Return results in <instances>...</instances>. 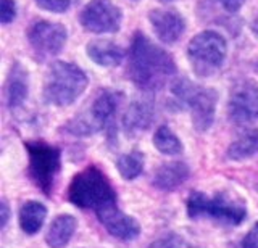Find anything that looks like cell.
I'll return each instance as SVG.
<instances>
[{"instance_id": "6da1fadb", "label": "cell", "mask_w": 258, "mask_h": 248, "mask_svg": "<svg viewBox=\"0 0 258 248\" xmlns=\"http://www.w3.org/2000/svg\"><path fill=\"white\" fill-rule=\"evenodd\" d=\"M176 71L174 58L166 50L153 44L145 34H134L126 73L137 89L144 92L163 89L169 79L176 76Z\"/></svg>"}, {"instance_id": "7a4b0ae2", "label": "cell", "mask_w": 258, "mask_h": 248, "mask_svg": "<svg viewBox=\"0 0 258 248\" xmlns=\"http://www.w3.org/2000/svg\"><path fill=\"white\" fill-rule=\"evenodd\" d=\"M68 200L81 210L94 211L95 216L118 206L115 187L107 174L97 166H87L75 174L68 187Z\"/></svg>"}, {"instance_id": "3957f363", "label": "cell", "mask_w": 258, "mask_h": 248, "mask_svg": "<svg viewBox=\"0 0 258 248\" xmlns=\"http://www.w3.org/2000/svg\"><path fill=\"white\" fill-rule=\"evenodd\" d=\"M185 210L190 219H210L223 226H239L247 218V203L224 190L215 195H205L200 190L190 192Z\"/></svg>"}, {"instance_id": "277c9868", "label": "cell", "mask_w": 258, "mask_h": 248, "mask_svg": "<svg viewBox=\"0 0 258 248\" xmlns=\"http://www.w3.org/2000/svg\"><path fill=\"white\" fill-rule=\"evenodd\" d=\"M171 103L177 110H189L196 131L207 132L213 126L218 94L212 87L199 86L181 77L171 86Z\"/></svg>"}, {"instance_id": "5b68a950", "label": "cell", "mask_w": 258, "mask_h": 248, "mask_svg": "<svg viewBox=\"0 0 258 248\" xmlns=\"http://www.w3.org/2000/svg\"><path fill=\"white\" fill-rule=\"evenodd\" d=\"M87 84V74L78 65L55 61L44 82V100L53 107H70L86 92Z\"/></svg>"}, {"instance_id": "8992f818", "label": "cell", "mask_w": 258, "mask_h": 248, "mask_svg": "<svg viewBox=\"0 0 258 248\" xmlns=\"http://www.w3.org/2000/svg\"><path fill=\"white\" fill-rule=\"evenodd\" d=\"M123 102V94L118 91H103L92 100L84 111L63 126V129L75 137H91L113 123Z\"/></svg>"}, {"instance_id": "52a82bcc", "label": "cell", "mask_w": 258, "mask_h": 248, "mask_svg": "<svg viewBox=\"0 0 258 248\" xmlns=\"http://www.w3.org/2000/svg\"><path fill=\"white\" fill-rule=\"evenodd\" d=\"M28 176L44 195H52L56 178L61 170V151L45 140H28Z\"/></svg>"}, {"instance_id": "ba28073f", "label": "cell", "mask_w": 258, "mask_h": 248, "mask_svg": "<svg viewBox=\"0 0 258 248\" xmlns=\"http://www.w3.org/2000/svg\"><path fill=\"white\" fill-rule=\"evenodd\" d=\"M228 57L226 39L216 31H204L187 45V60L194 73L200 77H210L220 71Z\"/></svg>"}, {"instance_id": "9c48e42d", "label": "cell", "mask_w": 258, "mask_h": 248, "mask_svg": "<svg viewBox=\"0 0 258 248\" xmlns=\"http://www.w3.org/2000/svg\"><path fill=\"white\" fill-rule=\"evenodd\" d=\"M68 41V31L60 23L39 20L28 31V42L37 60L56 57Z\"/></svg>"}, {"instance_id": "30bf717a", "label": "cell", "mask_w": 258, "mask_h": 248, "mask_svg": "<svg viewBox=\"0 0 258 248\" xmlns=\"http://www.w3.org/2000/svg\"><path fill=\"white\" fill-rule=\"evenodd\" d=\"M228 115L236 124L258 121V84L252 79H239L232 84L228 97Z\"/></svg>"}, {"instance_id": "8fae6325", "label": "cell", "mask_w": 258, "mask_h": 248, "mask_svg": "<svg viewBox=\"0 0 258 248\" xmlns=\"http://www.w3.org/2000/svg\"><path fill=\"white\" fill-rule=\"evenodd\" d=\"M123 13L111 0H91L79 15V23L87 33L108 34L121 28Z\"/></svg>"}, {"instance_id": "7c38bea8", "label": "cell", "mask_w": 258, "mask_h": 248, "mask_svg": "<svg viewBox=\"0 0 258 248\" xmlns=\"http://www.w3.org/2000/svg\"><path fill=\"white\" fill-rule=\"evenodd\" d=\"M149 21L157 37L163 44H176L185 31V20L181 13L169 9H157L149 13Z\"/></svg>"}, {"instance_id": "4fadbf2b", "label": "cell", "mask_w": 258, "mask_h": 248, "mask_svg": "<svg viewBox=\"0 0 258 248\" xmlns=\"http://www.w3.org/2000/svg\"><path fill=\"white\" fill-rule=\"evenodd\" d=\"M97 218H99L102 226L107 229V232L111 237L123 240V242L136 240L141 234V224L137 222L133 216L121 211L118 206L102 213L100 216H97Z\"/></svg>"}, {"instance_id": "5bb4252c", "label": "cell", "mask_w": 258, "mask_h": 248, "mask_svg": "<svg viewBox=\"0 0 258 248\" xmlns=\"http://www.w3.org/2000/svg\"><path fill=\"white\" fill-rule=\"evenodd\" d=\"M29 95V74L20 61H15L5 82V102L12 111L24 105Z\"/></svg>"}, {"instance_id": "9a60e30c", "label": "cell", "mask_w": 258, "mask_h": 248, "mask_svg": "<svg viewBox=\"0 0 258 248\" xmlns=\"http://www.w3.org/2000/svg\"><path fill=\"white\" fill-rule=\"evenodd\" d=\"M155 107L150 100H134L123 115V129L127 135L145 132L155 121Z\"/></svg>"}, {"instance_id": "2e32d148", "label": "cell", "mask_w": 258, "mask_h": 248, "mask_svg": "<svg viewBox=\"0 0 258 248\" xmlns=\"http://www.w3.org/2000/svg\"><path fill=\"white\" fill-rule=\"evenodd\" d=\"M189 176H190V170L187 163L171 161V163L161 164L158 168L152 178V184L158 190L171 192V190H176L177 187H181L182 184L189 179Z\"/></svg>"}, {"instance_id": "e0dca14e", "label": "cell", "mask_w": 258, "mask_h": 248, "mask_svg": "<svg viewBox=\"0 0 258 248\" xmlns=\"http://www.w3.org/2000/svg\"><path fill=\"white\" fill-rule=\"evenodd\" d=\"M78 229V221L73 214H58L48 226L45 234V243L48 248H64L71 242Z\"/></svg>"}, {"instance_id": "ac0fdd59", "label": "cell", "mask_w": 258, "mask_h": 248, "mask_svg": "<svg viewBox=\"0 0 258 248\" xmlns=\"http://www.w3.org/2000/svg\"><path fill=\"white\" fill-rule=\"evenodd\" d=\"M87 57L91 58L95 65L103 68L118 66L124 60L123 47L111 42V41H92L86 47Z\"/></svg>"}, {"instance_id": "d6986e66", "label": "cell", "mask_w": 258, "mask_h": 248, "mask_svg": "<svg viewBox=\"0 0 258 248\" xmlns=\"http://www.w3.org/2000/svg\"><path fill=\"white\" fill-rule=\"evenodd\" d=\"M47 218V208L44 203L37 202V200H28L20 208L18 213V222L24 234L34 235L42 229Z\"/></svg>"}, {"instance_id": "ffe728a7", "label": "cell", "mask_w": 258, "mask_h": 248, "mask_svg": "<svg viewBox=\"0 0 258 248\" xmlns=\"http://www.w3.org/2000/svg\"><path fill=\"white\" fill-rule=\"evenodd\" d=\"M258 153V129H247L240 132L234 139L228 150H226V158L231 161H245Z\"/></svg>"}, {"instance_id": "44dd1931", "label": "cell", "mask_w": 258, "mask_h": 248, "mask_svg": "<svg viewBox=\"0 0 258 248\" xmlns=\"http://www.w3.org/2000/svg\"><path fill=\"white\" fill-rule=\"evenodd\" d=\"M153 145L163 155H179L184 151V143L174 134V131L168 126H160L153 134Z\"/></svg>"}, {"instance_id": "7402d4cb", "label": "cell", "mask_w": 258, "mask_h": 248, "mask_svg": "<svg viewBox=\"0 0 258 248\" xmlns=\"http://www.w3.org/2000/svg\"><path fill=\"white\" fill-rule=\"evenodd\" d=\"M145 166V155L141 150H133L129 153H124L118 158L116 168L121 174V178L126 181H134L144 173Z\"/></svg>"}, {"instance_id": "603a6c76", "label": "cell", "mask_w": 258, "mask_h": 248, "mask_svg": "<svg viewBox=\"0 0 258 248\" xmlns=\"http://www.w3.org/2000/svg\"><path fill=\"white\" fill-rule=\"evenodd\" d=\"M160 248H205L179 234H168L158 242Z\"/></svg>"}, {"instance_id": "cb8c5ba5", "label": "cell", "mask_w": 258, "mask_h": 248, "mask_svg": "<svg viewBox=\"0 0 258 248\" xmlns=\"http://www.w3.org/2000/svg\"><path fill=\"white\" fill-rule=\"evenodd\" d=\"M36 4L40 7V9H44L47 12L63 13L71 7L73 0H36Z\"/></svg>"}, {"instance_id": "d4e9b609", "label": "cell", "mask_w": 258, "mask_h": 248, "mask_svg": "<svg viewBox=\"0 0 258 248\" xmlns=\"http://www.w3.org/2000/svg\"><path fill=\"white\" fill-rule=\"evenodd\" d=\"M16 18V2L15 0H2V9H0V21L2 25H10Z\"/></svg>"}, {"instance_id": "484cf974", "label": "cell", "mask_w": 258, "mask_h": 248, "mask_svg": "<svg viewBox=\"0 0 258 248\" xmlns=\"http://www.w3.org/2000/svg\"><path fill=\"white\" fill-rule=\"evenodd\" d=\"M239 248H258V222H255L253 226L250 227V230L239 243Z\"/></svg>"}, {"instance_id": "4316f807", "label": "cell", "mask_w": 258, "mask_h": 248, "mask_svg": "<svg viewBox=\"0 0 258 248\" xmlns=\"http://www.w3.org/2000/svg\"><path fill=\"white\" fill-rule=\"evenodd\" d=\"M218 2H220V5L226 12L236 13V12H239L242 9V5L245 4V0H218Z\"/></svg>"}, {"instance_id": "83f0119b", "label": "cell", "mask_w": 258, "mask_h": 248, "mask_svg": "<svg viewBox=\"0 0 258 248\" xmlns=\"http://www.w3.org/2000/svg\"><path fill=\"white\" fill-rule=\"evenodd\" d=\"M0 218H2V227H5L10 219V206H8L7 200H2L0 203Z\"/></svg>"}, {"instance_id": "f1b7e54d", "label": "cell", "mask_w": 258, "mask_h": 248, "mask_svg": "<svg viewBox=\"0 0 258 248\" xmlns=\"http://www.w3.org/2000/svg\"><path fill=\"white\" fill-rule=\"evenodd\" d=\"M250 31L253 33V36L258 37V13L253 17V20L250 21Z\"/></svg>"}, {"instance_id": "f546056e", "label": "cell", "mask_w": 258, "mask_h": 248, "mask_svg": "<svg viewBox=\"0 0 258 248\" xmlns=\"http://www.w3.org/2000/svg\"><path fill=\"white\" fill-rule=\"evenodd\" d=\"M255 71H256V73H258V61L255 63Z\"/></svg>"}, {"instance_id": "4dcf8cb0", "label": "cell", "mask_w": 258, "mask_h": 248, "mask_svg": "<svg viewBox=\"0 0 258 248\" xmlns=\"http://www.w3.org/2000/svg\"><path fill=\"white\" fill-rule=\"evenodd\" d=\"M160 2H174V0H160Z\"/></svg>"}]
</instances>
